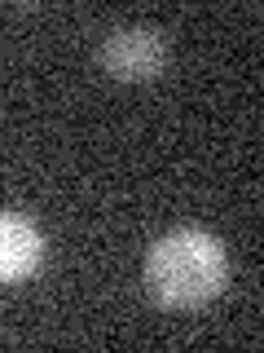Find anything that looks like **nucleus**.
<instances>
[{
	"mask_svg": "<svg viewBox=\"0 0 264 353\" xmlns=\"http://www.w3.org/2000/svg\"><path fill=\"white\" fill-rule=\"evenodd\" d=\"M229 279V256L207 230H172L146 252V287L168 309H198Z\"/></svg>",
	"mask_w": 264,
	"mask_h": 353,
	"instance_id": "nucleus-1",
	"label": "nucleus"
},
{
	"mask_svg": "<svg viewBox=\"0 0 264 353\" xmlns=\"http://www.w3.org/2000/svg\"><path fill=\"white\" fill-rule=\"evenodd\" d=\"M97 62H102V71L115 75V80L141 84V80H154V75L168 66V40H163V31L141 27V22L115 27L97 44Z\"/></svg>",
	"mask_w": 264,
	"mask_h": 353,
	"instance_id": "nucleus-2",
	"label": "nucleus"
},
{
	"mask_svg": "<svg viewBox=\"0 0 264 353\" xmlns=\"http://www.w3.org/2000/svg\"><path fill=\"white\" fill-rule=\"evenodd\" d=\"M44 261V234L36 221L18 212H0V283H22Z\"/></svg>",
	"mask_w": 264,
	"mask_h": 353,
	"instance_id": "nucleus-3",
	"label": "nucleus"
}]
</instances>
